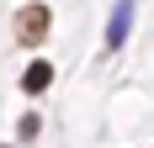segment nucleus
I'll use <instances>...</instances> for the list:
<instances>
[{
  "mask_svg": "<svg viewBox=\"0 0 154 148\" xmlns=\"http://www.w3.org/2000/svg\"><path fill=\"white\" fill-rule=\"evenodd\" d=\"M128 21H133V0H122V5H117V16H112V27H106V48H122Z\"/></svg>",
  "mask_w": 154,
  "mask_h": 148,
  "instance_id": "3",
  "label": "nucleus"
},
{
  "mask_svg": "<svg viewBox=\"0 0 154 148\" xmlns=\"http://www.w3.org/2000/svg\"><path fill=\"white\" fill-rule=\"evenodd\" d=\"M53 85V64H27V74H21V90H27V95H43V90Z\"/></svg>",
  "mask_w": 154,
  "mask_h": 148,
  "instance_id": "2",
  "label": "nucleus"
},
{
  "mask_svg": "<svg viewBox=\"0 0 154 148\" xmlns=\"http://www.w3.org/2000/svg\"><path fill=\"white\" fill-rule=\"evenodd\" d=\"M48 37V5H27L21 11V43H43Z\"/></svg>",
  "mask_w": 154,
  "mask_h": 148,
  "instance_id": "1",
  "label": "nucleus"
}]
</instances>
